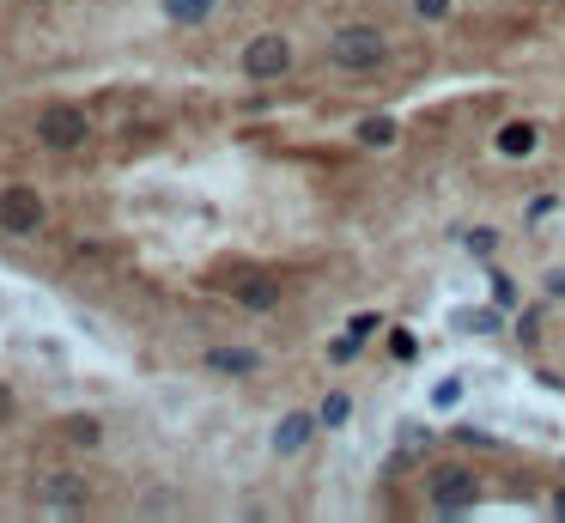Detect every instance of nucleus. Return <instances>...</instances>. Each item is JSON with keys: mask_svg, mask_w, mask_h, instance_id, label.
<instances>
[{"mask_svg": "<svg viewBox=\"0 0 565 523\" xmlns=\"http://www.w3.org/2000/svg\"><path fill=\"white\" fill-rule=\"evenodd\" d=\"M92 499V487L79 481V475H43L37 481V505H55V511H79Z\"/></svg>", "mask_w": 565, "mask_h": 523, "instance_id": "nucleus-7", "label": "nucleus"}, {"mask_svg": "<svg viewBox=\"0 0 565 523\" xmlns=\"http://www.w3.org/2000/svg\"><path fill=\"white\" fill-rule=\"evenodd\" d=\"M231 298H237L244 311L268 317V311H280V280H274V274H244V280L231 286Z\"/></svg>", "mask_w": 565, "mask_h": 523, "instance_id": "nucleus-6", "label": "nucleus"}, {"mask_svg": "<svg viewBox=\"0 0 565 523\" xmlns=\"http://www.w3.org/2000/svg\"><path fill=\"white\" fill-rule=\"evenodd\" d=\"M329 61H335L341 73H377V67L389 61V43H383V31H371V25H341V31L329 37Z\"/></svg>", "mask_w": 565, "mask_h": 523, "instance_id": "nucleus-1", "label": "nucleus"}, {"mask_svg": "<svg viewBox=\"0 0 565 523\" xmlns=\"http://www.w3.org/2000/svg\"><path fill=\"white\" fill-rule=\"evenodd\" d=\"M86 110H73V104H55V110H43L37 116V134H43V146H55V153H73L79 140H86Z\"/></svg>", "mask_w": 565, "mask_h": 523, "instance_id": "nucleus-5", "label": "nucleus"}, {"mask_svg": "<svg viewBox=\"0 0 565 523\" xmlns=\"http://www.w3.org/2000/svg\"><path fill=\"white\" fill-rule=\"evenodd\" d=\"M213 7H219V0H165V19L171 25H201Z\"/></svg>", "mask_w": 565, "mask_h": 523, "instance_id": "nucleus-10", "label": "nucleus"}, {"mask_svg": "<svg viewBox=\"0 0 565 523\" xmlns=\"http://www.w3.org/2000/svg\"><path fill=\"white\" fill-rule=\"evenodd\" d=\"M432 402H438V408H456V402H462V384H456V378H450V384H438V390H432Z\"/></svg>", "mask_w": 565, "mask_h": 523, "instance_id": "nucleus-19", "label": "nucleus"}, {"mask_svg": "<svg viewBox=\"0 0 565 523\" xmlns=\"http://www.w3.org/2000/svg\"><path fill=\"white\" fill-rule=\"evenodd\" d=\"M359 140H365V146H389V140H395V122H389V116H365V122H359Z\"/></svg>", "mask_w": 565, "mask_h": 523, "instance_id": "nucleus-12", "label": "nucleus"}, {"mask_svg": "<svg viewBox=\"0 0 565 523\" xmlns=\"http://www.w3.org/2000/svg\"><path fill=\"white\" fill-rule=\"evenodd\" d=\"M553 517H565V493H553Z\"/></svg>", "mask_w": 565, "mask_h": 523, "instance_id": "nucleus-26", "label": "nucleus"}, {"mask_svg": "<svg viewBox=\"0 0 565 523\" xmlns=\"http://www.w3.org/2000/svg\"><path fill=\"white\" fill-rule=\"evenodd\" d=\"M462 244H468L474 256H487V250H499V232H487V226H480V232H468Z\"/></svg>", "mask_w": 565, "mask_h": 523, "instance_id": "nucleus-14", "label": "nucleus"}, {"mask_svg": "<svg viewBox=\"0 0 565 523\" xmlns=\"http://www.w3.org/2000/svg\"><path fill=\"white\" fill-rule=\"evenodd\" d=\"M371 329H377V311H359V317H353V329H347V335H359V341H365V335H371Z\"/></svg>", "mask_w": 565, "mask_h": 523, "instance_id": "nucleus-23", "label": "nucleus"}, {"mask_svg": "<svg viewBox=\"0 0 565 523\" xmlns=\"http://www.w3.org/2000/svg\"><path fill=\"white\" fill-rule=\"evenodd\" d=\"M401 451H426V426H408V432H401Z\"/></svg>", "mask_w": 565, "mask_h": 523, "instance_id": "nucleus-22", "label": "nucleus"}, {"mask_svg": "<svg viewBox=\"0 0 565 523\" xmlns=\"http://www.w3.org/2000/svg\"><path fill=\"white\" fill-rule=\"evenodd\" d=\"M7 414H13V396H7V390H0V420H7Z\"/></svg>", "mask_w": 565, "mask_h": 523, "instance_id": "nucleus-25", "label": "nucleus"}, {"mask_svg": "<svg viewBox=\"0 0 565 523\" xmlns=\"http://www.w3.org/2000/svg\"><path fill=\"white\" fill-rule=\"evenodd\" d=\"M310 432H316V420H310V414H286V420L274 426V451H280V457H298L304 444H310Z\"/></svg>", "mask_w": 565, "mask_h": 523, "instance_id": "nucleus-9", "label": "nucleus"}, {"mask_svg": "<svg viewBox=\"0 0 565 523\" xmlns=\"http://www.w3.org/2000/svg\"><path fill=\"white\" fill-rule=\"evenodd\" d=\"M529 146H535V122H511V128L499 134V153H505V159H523Z\"/></svg>", "mask_w": 565, "mask_h": 523, "instance_id": "nucleus-11", "label": "nucleus"}, {"mask_svg": "<svg viewBox=\"0 0 565 523\" xmlns=\"http://www.w3.org/2000/svg\"><path fill=\"white\" fill-rule=\"evenodd\" d=\"M468 505H480V475L462 469V463L438 469V475H432V511H438V517H456V511H468Z\"/></svg>", "mask_w": 565, "mask_h": 523, "instance_id": "nucleus-3", "label": "nucleus"}, {"mask_svg": "<svg viewBox=\"0 0 565 523\" xmlns=\"http://www.w3.org/2000/svg\"><path fill=\"white\" fill-rule=\"evenodd\" d=\"M547 292H559V298H565V274H547Z\"/></svg>", "mask_w": 565, "mask_h": 523, "instance_id": "nucleus-24", "label": "nucleus"}, {"mask_svg": "<svg viewBox=\"0 0 565 523\" xmlns=\"http://www.w3.org/2000/svg\"><path fill=\"white\" fill-rule=\"evenodd\" d=\"M414 13H420V19H444V13H450V0H414Z\"/></svg>", "mask_w": 565, "mask_h": 523, "instance_id": "nucleus-20", "label": "nucleus"}, {"mask_svg": "<svg viewBox=\"0 0 565 523\" xmlns=\"http://www.w3.org/2000/svg\"><path fill=\"white\" fill-rule=\"evenodd\" d=\"M462 329H474V335H480V329H499V317H493V311H462Z\"/></svg>", "mask_w": 565, "mask_h": 523, "instance_id": "nucleus-17", "label": "nucleus"}, {"mask_svg": "<svg viewBox=\"0 0 565 523\" xmlns=\"http://www.w3.org/2000/svg\"><path fill=\"white\" fill-rule=\"evenodd\" d=\"M244 73H250V80L256 86H274V80H286V73H292V43L286 37H256L250 49H244Z\"/></svg>", "mask_w": 565, "mask_h": 523, "instance_id": "nucleus-4", "label": "nucleus"}, {"mask_svg": "<svg viewBox=\"0 0 565 523\" xmlns=\"http://www.w3.org/2000/svg\"><path fill=\"white\" fill-rule=\"evenodd\" d=\"M389 353H395V359H414V353H420V341H414L408 329H395V335H389Z\"/></svg>", "mask_w": 565, "mask_h": 523, "instance_id": "nucleus-15", "label": "nucleus"}, {"mask_svg": "<svg viewBox=\"0 0 565 523\" xmlns=\"http://www.w3.org/2000/svg\"><path fill=\"white\" fill-rule=\"evenodd\" d=\"M207 371H219V378H250V371H262V353H250V347H207Z\"/></svg>", "mask_w": 565, "mask_h": 523, "instance_id": "nucleus-8", "label": "nucleus"}, {"mask_svg": "<svg viewBox=\"0 0 565 523\" xmlns=\"http://www.w3.org/2000/svg\"><path fill=\"white\" fill-rule=\"evenodd\" d=\"M67 438H73V444H98V420H73Z\"/></svg>", "mask_w": 565, "mask_h": 523, "instance_id": "nucleus-16", "label": "nucleus"}, {"mask_svg": "<svg viewBox=\"0 0 565 523\" xmlns=\"http://www.w3.org/2000/svg\"><path fill=\"white\" fill-rule=\"evenodd\" d=\"M0 232H7V238H31V232H43V195H37L31 183L0 189Z\"/></svg>", "mask_w": 565, "mask_h": 523, "instance_id": "nucleus-2", "label": "nucleus"}, {"mask_svg": "<svg viewBox=\"0 0 565 523\" xmlns=\"http://www.w3.org/2000/svg\"><path fill=\"white\" fill-rule=\"evenodd\" d=\"M493 298H499V305H517V286L505 274H493Z\"/></svg>", "mask_w": 565, "mask_h": 523, "instance_id": "nucleus-21", "label": "nucleus"}, {"mask_svg": "<svg viewBox=\"0 0 565 523\" xmlns=\"http://www.w3.org/2000/svg\"><path fill=\"white\" fill-rule=\"evenodd\" d=\"M316 420H322V426H347V420H353V402H347V396L335 390L329 402H322V414H316Z\"/></svg>", "mask_w": 565, "mask_h": 523, "instance_id": "nucleus-13", "label": "nucleus"}, {"mask_svg": "<svg viewBox=\"0 0 565 523\" xmlns=\"http://www.w3.org/2000/svg\"><path fill=\"white\" fill-rule=\"evenodd\" d=\"M353 353H359V335H341V341H335V347H329V359H335V365H347V359H353Z\"/></svg>", "mask_w": 565, "mask_h": 523, "instance_id": "nucleus-18", "label": "nucleus"}]
</instances>
